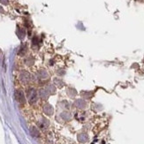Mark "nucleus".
Here are the masks:
<instances>
[{
	"instance_id": "nucleus-1",
	"label": "nucleus",
	"mask_w": 144,
	"mask_h": 144,
	"mask_svg": "<svg viewBox=\"0 0 144 144\" xmlns=\"http://www.w3.org/2000/svg\"><path fill=\"white\" fill-rule=\"evenodd\" d=\"M27 98H28V101L30 103H34L36 102L37 99V94L36 91L34 89H30L27 92Z\"/></svg>"
},
{
	"instance_id": "nucleus-3",
	"label": "nucleus",
	"mask_w": 144,
	"mask_h": 144,
	"mask_svg": "<svg viewBox=\"0 0 144 144\" xmlns=\"http://www.w3.org/2000/svg\"><path fill=\"white\" fill-rule=\"evenodd\" d=\"M43 110H44V112L48 115L52 114V112H53L52 107L50 105H49V104H46V105L44 106V108H43Z\"/></svg>"
},
{
	"instance_id": "nucleus-2",
	"label": "nucleus",
	"mask_w": 144,
	"mask_h": 144,
	"mask_svg": "<svg viewBox=\"0 0 144 144\" xmlns=\"http://www.w3.org/2000/svg\"><path fill=\"white\" fill-rule=\"evenodd\" d=\"M15 97H16V100L20 103H25V96H24V94H23L22 91L20 90H17L15 92Z\"/></svg>"
},
{
	"instance_id": "nucleus-4",
	"label": "nucleus",
	"mask_w": 144,
	"mask_h": 144,
	"mask_svg": "<svg viewBox=\"0 0 144 144\" xmlns=\"http://www.w3.org/2000/svg\"><path fill=\"white\" fill-rule=\"evenodd\" d=\"M21 80L24 82H27L29 80V74L27 73H21Z\"/></svg>"
},
{
	"instance_id": "nucleus-5",
	"label": "nucleus",
	"mask_w": 144,
	"mask_h": 144,
	"mask_svg": "<svg viewBox=\"0 0 144 144\" xmlns=\"http://www.w3.org/2000/svg\"><path fill=\"white\" fill-rule=\"evenodd\" d=\"M31 132H32V134H33L34 136H38L39 135V133H38V131L36 130V127H33V128L31 129Z\"/></svg>"
}]
</instances>
